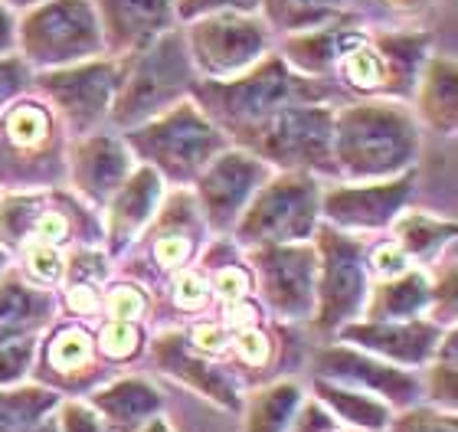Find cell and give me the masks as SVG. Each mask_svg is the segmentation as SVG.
Returning a JSON list of instances; mask_svg holds the SVG:
<instances>
[{"mask_svg":"<svg viewBox=\"0 0 458 432\" xmlns=\"http://www.w3.org/2000/svg\"><path fill=\"white\" fill-rule=\"evenodd\" d=\"M416 151V138L410 122L386 108L353 112L341 122L337 131V157L351 174L377 177L390 174L410 161Z\"/></svg>","mask_w":458,"mask_h":432,"instance_id":"obj_1","label":"cell"},{"mask_svg":"<svg viewBox=\"0 0 458 432\" xmlns=\"http://www.w3.org/2000/svg\"><path fill=\"white\" fill-rule=\"evenodd\" d=\"M315 183L305 177H285L268 183L249 207L239 236L246 242H295L305 240L315 226Z\"/></svg>","mask_w":458,"mask_h":432,"instance_id":"obj_2","label":"cell"},{"mask_svg":"<svg viewBox=\"0 0 458 432\" xmlns=\"http://www.w3.org/2000/svg\"><path fill=\"white\" fill-rule=\"evenodd\" d=\"M315 367L325 380L363 390V394L377 396L390 406H400V410L416 406V400L422 396V384L410 370H400L377 357L357 354L351 347H327L318 354Z\"/></svg>","mask_w":458,"mask_h":432,"instance_id":"obj_3","label":"cell"},{"mask_svg":"<svg viewBox=\"0 0 458 432\" xmlns=\"http://www.w3.org/2000/svg\"><path fill=\"white\" fill-rule=\"evenodd\" d=\"M134 148L154 157L174 177H187L210 161V154L220 148V138L193 112H181V115L134 135Z\"/></svg>","mask_w":458,"mask_h":432,"instance_id":"obj_4","label":"cell"},{"mask_svg":"<svg viewBox=\"0 0 458 432\" xmlns=\"http://www.w3.org/2000/svg\"><path fill=\"white\" fill-rule=\"evenodd\" d=\"M321 325H341L351 318L367 298V275L360 266V246L335 236L331 230H321Z\"/></svg>","mask_w":458,"mask_h":432,"instance_id":"obj_5","label":"cell"},{"mask_svg":"<svg viewBox=\"0 0 458 432\" xmlns=\"http://www.w3.org/2000/svg\"><path fill=\"white\" fill-rule=\"evenodd\" d=\"M344 337L373 351V354H380L383 360L412 367L422 364L439 347L442 331L436 325H426V321H412V318L396 321L393 318V321H367V325L344 327Z\"/></svg>","mask_w":458,"mask_h":432,"instance_id":"obj_6","label":"cell"},{"mask_svg":"<svg viewBox=\"0 0 458 432\" xmlns=\"http://www.w3.org/2000/svg\"><path fill=\"white\" fill-rule=\"evenodd\" d=\"M259 269H262L266 298L278 311H285V315L311 311V275H315L311 252L288 250L282 242V246L259 252Z\"/></svg>","mask_w":458,"mask_h":432,"instance_id":"obj_7","label":"cell"},{"mask_svg":"<svg viewBox=\"0 0 458 432\" xmlns=\"http://www.w3.org/2000/svg\"><path fill=\"white\" fill-rule=\"evenodd\" d=\"M266 151L288 164H325L331 157V122L325 112H288L266 138Z\"/></svg>","mask_w":458,"mask_h":432,"instance_id":"obj_8","label":"cell"},{"mask_svg":"<svg viewBox=\"0 0 458 432\" xmlns=\"http://www.w3.org/2000/svg\"><path fill=\"white\" fill-rule=\"evenodd\" d=\"M259 174H262L259 164L252 157H246V154H226V157H220L210 171L203 174L200 193L203 203H207V213H210V220L216 226H226L236 216L242 200L256 187Z\"/></svg>","mask_w":458,"mask_h":432,"instance_id":"obj_9","label":"cell"},{"mask_svg":"<svg viewBox=\"0 0 458 432\" xmlns=\"http://www.w3.org/2000/svg\"><path fill=\"white\" fill-rule=\"evenodd\" d=\"M410 193V177L393 183H373V187H351L327 197V216L344 226H380L393 220L403 200Z\"/></svg>","mask_w":458,"mask_h":432,"instance_id":"obj_10","label":"cell"},{"mask_svg":"<svg viewBox=\"0 0 458 432\" xmlns=\"http://www.w3.org/2000/svg\"><path fill=\"white\" fill-rule=\"evenodd\" d=\"M315 400L325 406L341 429L351 432H386L393 419L390 403H383V400L363 394V390H353V386L325 380V377L315 380Z\"/></svg>","mask_w":458,"mask_h":432,"instance_id":"obj_11","label":"cell"},{"mask_svg":"<svg viewBox=\"0 0 458 432\" xmlns=\"http://www.w3.org/2000/svg\"><path fill=\"white\" fill-rule=\"evenodd\" d=\"M89 406L112 432H138L151 416L161 413V396L144 380H118L106 390H96Z\"/></svg>","mask_w":458,"mask_h":432,"instance_id":"obj_12","label":"cell"},{"mask_svg":"<svg viewBox=\"0 0 458 432\" xmlns=\"http://www.w3.org/2000/svg\"><path fill=\"white\" fill-rule=\"evenodd\" d=\"M157 364L171 377L183 380L191 390L203 394L210 403L223 406V410H239L236 386L229 384V377H223L220 370H213L210 364H203V360L187 354V347H183L181 337H164L161 344H157Z\"/></svg>","mask_w":458,"mask_h":432,"instance_id":"obj_13","label":"cell"},{"mask_svg":"<svg viewBox=\"0 0 458 432\" xmlns=\"http://www.w3.org/2000/svg\"><path fill=\"white\" fill-rule=\"evenodd\" d=\"M79 183L82 191H89L92 197H108L112 191H118L128 174V157H124L122 144L108 141V138H96L79 151Z\"/></svg>","mask_w":458,"mask_h":432,"instance_id":"obj_14","label":"cell"},{"mask_svg":"<svg viewBox=\"0 0 458 432\" xmlns=\"http://www.w3.org/2000/svg\"><path fill=\"white\" fill-rule=\"evenodd\" d=\"M301 406V386L285 380L259 390L246 406V423L242 432H288Z\"/></svg>","mask_w":458,"mask_h":432,"instance_id":"obj_15","label":"cell"},{"mask_svg":"<svg viewBox=\"0 0 458 432\" xmlns=\"http://www.w3.org/2000/svg\"><path fill=\"white\" fill-rule=\"evenodd\" d=\"M59 406V396L47 386H7L0 390V432H33Z\"/></svg>","mask_w":458,"mask_h":432,"instance_id":"obj_16","label":"cell"},{"mask_svg":"<svg viewBox=\"0 0 458 432\" xmlns=\"http://www.w3.org/2000/svg\"><path fill=\"white\" fill-rule=\"evenodd\" d=\"M157 177L151 171H141L138 177L124 183V191L118 193V200L112 207V236L118 242L128 240L138 226H141L148 216L154 213V203H157Z\"/></svg>","mask_w":458,"mask_h":432,"instance_id":"obj_17","label":"cell"},{"mask_svg":"<svg viewBox=\"0 0 458 432\" xmlns=\"http://www.w3.org/2000/svg\"><path fill=\"white\" fill-rule=\"evenodd\" d=\"M49 311L47 295L20 282H4L0 285V341H13L27 327H33L39 318Z\"/></svg>","mask_w":458,"mask_h":432,"instance_id":"obj_18","label":"cell"},{"mask_svg":"<svg viewBox=\"0 0 458 432\" xmlns=\"http://www.w3.org/2000/svg\"><path fill=\"white\" fill-rule=\"evenodd\" d=\"M429 301V285L420 272L403 275L390 285L377 288L370 301V321H393V318H412Z\"/></svg>","mask_w":458,"mask_h":432,"instance_id":"obj_19","label":"cell"},{"mask_svg":"<svg viewBox=\"0 0 458 432\" xmlns=\"http://www.w3.org/2000/svg\"><path fill=\"white\" fill-rule=\"evenodd\" d=\"M49 367L56 374H86V367H92V341L86 331L79 327H66L49 341Z\"/></svg>","mask_w":458,"mask_h":432,"instance_id":"obj_20","label":"cell"},{"mask_svg":"<svg viewBox=\"0 0 458 432\" xmlns=\"http://www.w3.org/2000/svg\"><path fill=\"white\" fill-rule=\"evenodd\" d=\"M426 396L439 410H455V396H458V374H455V335L439 347V360L432 364L429 380H426Z\"/></svg>","mask_w":458,"mask_h":432,"instance_id":"obj_21","label":"cell"},{"mask_svg":"<svg viewBox=\"0 0 458 432\" xmlns=\"http://www.w3.org/2000/svg\"><path fill=\"white\" fill-rule=\"evenodd\" d=\"M386 432H458L455 413L439 406H406L393 416Z\"/></svg>","mask_w":458,"mask_h":432,"instance_id":"obj_22","label":"cell"},{"mask_svg":"<svg viewBox=\"0 0 458 432\" xmlns=\"http://www.w3.org/2000/svg\"><path fill=\"white\" fill-rule=\"evenodd\" d=\"M455 233L452 223H436L429 216H420V213H412L406 220L400 223V240L403 246L400 250H410V252H429L436 250L439 242H445Z\"/></svg>","mask_w":458,"mask_h":432,"instance_id":"obj_23","label":"cell"},{"mask_svg":"<svg viewBox=\"0 0 458 432\" xmlns=\"http://www.w3.org/2000/svg\"><path fill=\"white\" fill-rule=\"evenodd\" d=\"M7 135L17 148H37L49 135V118L37 106H20L7 118Z\"/></svg>","mask_w":458,"mask_h":432,"instance_id":"obj_24","label":"cell"},{"mask_svg":"<svg viewBox=\"0 0 458 432\" xmlns=\"http://www.w3.org/2000/svg\"><path fill=\"white\" fill-rule=\"evenodd\" d=\"M102 354L112 357V360H124V357H134L138 347H141V335L131 321H108L106 331H102Z\"/></svg>","mask_w":458,"mask_h":432,"instance_id":"obj_25","label":"cell"},{"mask_svg":"<svg viewBox=\"0 0 458 432\" xmlns=\"http://www.w3.org/2000/svg\"><path fill=\"white\" fill-rule=\"evenodd\" d=\"M30 357H33V341H27V337L0 341V386L17 384L20 377L27 374Z\"/></svg>","mask_w":458,"mask_h":432,"instance_id":"obj_26","label":"cell"},{"mask_svg":"<svg viewBox=\"0 0 458 432\" xmlns=\"http://www.w3.org/2000/svg\"><path fill=\"white\" fill-rule=\"evenodd\" d=\"M59 432H112L106 419L89 403H66L59 406Z\"/></svg>","mask_w":458,"mask_h":432,"instance_id":"obj_27","label":"cell"},{"mask_svg":"<svg viewBox=\"0 0 458 432\" xmlns=\"http://www.w3.org/2000/svg\"><path fill=\"white\" fill-rule=\"evenodd\" d=\"M27 269L39 282H56L59 279V252L49 242H30L27 246Z\"/></svg>","mask_w":458,"mask_h":432,"instance_id":"obj_28","label":"cell"},{"mask_svg":"<svg viewBox=\"0 0 458 432\" xmlns=\"http://www.w3.org/2000/svg\"><path fill=\"white\" fill-rule=\"evenodd\" d=\"M236 357L249 367H266L268 357H272V344H268V337L262 331L246 327V331L236 335Z\"/></svg>","mask_w":458,"mask_h":432,"instance_id":"obj_29","label":"cell"},{"mask_svg":"<svg viewBox=\"0 0 458 432\" xmlns=\"http://www.w3.org/2000/svg\"><path fill=\"white\" fill-rule=\"evenodd\" d=\"M347 76H351L357 86H377L383 76L380 59L373 56L370 49H357V53L347 56Z\"/></svg>","mask_w":458,"mask_h":432,"instance_id":"obj_30","label":"cell"},{"mask_svg":"<svg viewBox=\"0 0 458 432\" xmlns=\"http://www.w3.org/2000/svg\"><path fill=\"white\" fill-rule=\"evenodd\" d=\"M108 311H112V318H118V321H131V318H138L144 311L141 292H138V288H128V285L112 288V295H108Z\"/></svg>","mask_w":458,"mask_h":432,"instance_id":"obj_31","label":"cell"},{"mask_svg":"<svg viewBox=\"0 0 458 432\" xmlns=\"http://www.w3.org/2000/svg\"><path fill=\"white\" fill-rule=\"evenodd\" d=\"M174 298L177 305L187 308V311H197V308L207 305V282L197 275V272H183L177 285H174Z\"/></svg>","mask_w":458,"mask_h":432,"instance_id":"obj_32","label":"cell"},{"mask_svg":"<svg viewBox=\"0 0 458 432\" xmlns=\"http://www.w3.org/2000/svg\"><path fill=\"white\" fill-rule=\"evenodd\" d=\"M154 256L161 266H183L187 256H191V240L187 236H164L154 246Z\"/></svg>","mask_w":458,"mask_h":432,"instance_id":"obj_33","label":"cell"},{"mask_svg":"<svg viewBox=\"0 0 458 432\" xmlns=\"http://www.w3.org/2000/svg\"><path fill=\"white\" fill-rule=\"evenodd\" d=\"M33 233H37V240L39 242H59V240H66V233H69V223L63 213H39L37 223H33Z\"/></svg>","mask_w":458,"mask_h":432,"instance_id":"obj_34","label":"cell"},{"mask_svg":"<svg viewBox=\"0 0 458 432\" xmlns=\"http://www.w3.org/2000/svg\"><path fill=\"white\" fill-rule=\"evenodd\" d=\"M216 292H220V298H226V301H239V298H246L249 292V279L242 269H223L220 275H216Z\"/></svg>","mask_w":458,"mask_h":432,"instance_id":"obj_35","label":"cell"},{"mask_svg":"<svg viewBox=\"0 0 458 432\" xmlns=\"http://www.w3.org/2000/svg\"><path fill=\"white\" fill-rule=\"evenodd\" d=\"M373 269L380 275H400L406 269V252L400 246H383V250L373 252Z\"/></svg>","mask_w":458,"mask_h":432,"instance_id":"obj_36","label":"cell"},{"mask_svg":"<svg viewBox=\"0 0 458 432\" xmlns=\"http://www.w3.org/2000/svg\"><path fill=\"white\" fill-rule=\"evenodd\" d=\"M193 344L200 347L203 354H223L226 351V331L216 325H200L197 331H193Z\"/></svg>","mask_w":458,"mask_h":432,"instance_id":"obj_37","label":"cell"},{"mask_svg":"<svg viewBox=\"0 0 458 432\" xmlns=\"http://www.w3.org/2000/svg\"><path fill=\"white\" fill-rule=\"evenodd\" d=\"M259 321V308L249 305L246 298H239V301H229V311H226V325L236 327V331H246V327H256Z\"/></svg>","mask_w":458,"mask_h":432,"instance_id":"obj_38","label":"cell"},{"mask_svg":"<svg viewBox=\"0 0 458 432\" xmlns=\"http://www.w3.org/2000/svg\"><path fill=\"white\" fill-rule=\"evenodd\" d=\"M69 308H76V311H96L98 301H96V292L86 285H76L69 292Z\"/></svg>","mask_w":458,"mask_h":432,"instance_id":"obj_39","label":"cell"},{"mask_svg":"<svg viewBox=\"0 0 458 432\" xmlns=\"http://www.w3.org/2000/svg\"><path fill=\"white\" fill-rule=\"evenodd\" d=\"M138 432H174V429L167 426V419H164V416L157 413V416H151V419H148V423H144Z\"/></svg>","mask_w":458,"mask_h":432,"instance_id":"obj_40","label":"cell"},{"mask_svg":"<svg viewBox=\"0 0 458 432\" xmlns=\"http://www.w3.org/2000/svg\"><path fill=\"white\" fill-rule=\"evenodd\" d=\"M33 432H59V419L56 416H47V419H39V423L33 426Z\"/></svg>","mask_w":458,"mask_h":432,"instance_id":"obj_41","label":"cell"},{"mask_svg":"<svg viewBox=\"0 0 458 432\" xmlns=\"http://www.w3.org/2000/svg\"><path fill=\"white\" fill-rule=\"evenodd\" d=\"M13 86H17V82H13V76H10L7 69H0V98L7 96V92H10Z\"/></svg>","mask_w":458,"mask_h":432,"instance_id":"obj_42","label":"cell"},{"mask_svg":"<svg viewBox=\"0 0 458 432\" xmlns=\"http://www.w3.org/2000/svg\"><path fill=\"white\" fill-rule=\"evenodd\" d=\"M0 266H4V252H0Z\"/></svg>","mask_w":458,"mask_h":432,"instance_id":"obj_43","label":"cell"},{"mask_svg":"<svg viewBox=\"0 0 458 432\" xmlns=\"http://www.w3.org/2000/svg\"><path fill=\"white\" fill-rule=\"evenodd\" d=\"M335 432H344V429H335Z\"/></svg>","mask_w":458,"mask_h":432,"instance_id":"obj_44","label":"cell"}]
</instances>
